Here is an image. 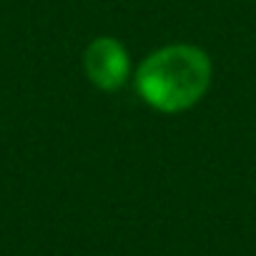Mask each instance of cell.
Returning a JSON list of instances; mask_svg holds the SVG:
<instances>
[{
	"label": "cell",
	"instance_id": "cell-1",
	"mask_svg": "<svg viewBox=\"0 0 256 256\" xmlns=\"http://www.w3.org/2000/svg\"><path fill=\"white\" fill-rule=\"evenodd\" d=\"M211 83L208 56L186 43L166 46L151 53L136 73L141 98L164 113H178L196 106Z\"/></svg>",
	"mask_w": 256,
	"mask_h": 256
},
{
	"label": "cell",
	"instance_id": "cell-2",
	"mask_svg": "<svg viewBox=\"0 0 256 256\" xmlns=\"http://www.w3.org/2000/svg\"><path fill=\"white\" fill-rule=\"evenodd\" d=\"M86 76L93 86L100 90H116L126 83L131 73V60H128L126 48L116 38H96L83 56Z\"/></svg>",
	"mask_w": 256,
	"mask_h": 256
}]
</instances>
